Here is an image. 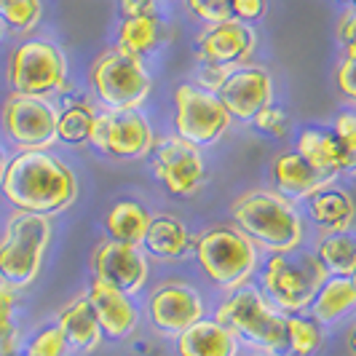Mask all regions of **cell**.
<instances>
[{"label":"cell","mask_w":356,"mask_h":356,"mask_svg":"<svg viewBox=\"0 0 356 356\" xmlns=\"http://www.w3.org/2000/svg\"><path fill=\"white\" fill-rule=\"evenodd\" d=\"M56 115H59L56 99L8 91L0 99V143L11 153L54 150Z\"/></svg>","instance_id":"cell-10"},{"label":"cell","mask_w":356,"mask_h":356,"mask_svg":"<svg viewBox=\"0 0 356 356\" xmlns=\"http://www.w3.org/2000/svg\"><path fill=\"white\" fill-rule=\"evenodd\" d=\"M212 314L207 295L185 279H161L145 289L143 316L163 340H175L196 321Z\"/></svg>","instance_id":"cell-11"},{"label":"cell","mask_w":356,"mask_h":356,"mask_svg":"<svg viewBox=\"0 0 356 356\" xmlns=\"http://www.w3.org/2000/svg\"><path fill=\"white\" fill-rule=\"evenodd\" d=\"M46 3L43 0H0V22L6 24L8 35H33L43 24Z\"/></svg>","instance_id":"cell-30"},{"label":"cell","mask_w":356,"mask_h":356,"mask_svg":"<svg viewBox=\"0 0 356 356\" xmlns=\"http://www.w3.org/2000/svg\"><path fill=\"white\" fill-rule=\"evenodd\" d=\"M86 81L99 110H145L156 86L147 62L115 46L91 59Z\"/></svg>","instance_id":"cell-8"},{"label":"cell","mask_w":356,"mask_h":356,"mask_svg":"<svg viewBox=\"0 0 356 356\" xmlns=\"http://www.w3.org/2000/svg\"><path fill=\"white\" fill-rule=\"evenodd\" d=\"M351 284H354V289H356V270L351 273Z\"/></svg>","instance_id":"cell-44"},{"label":"cell","mask_w":356,"mask_h":356,"mask_svg":"<svg viewBox=\"0 0 356 356\" xmlns=\"http://www.w3.org/2000/svg\"><path fill=\"white\" fill-rule=\"evenodd\" d=\"M332 131L338 134L340 145L346 150V161H348V169H346V177H356V110L351 107H343L338 115L332 118Z\"/></svg>","instance_id":"cell-33"},{"label":"cell","mask_w":356,"mask_h":356,"mask_svg":"<svg viewBox=\"0 0 356 356\" xmlns=\"http://www.w3.org/2000/svg\"><path fill=\"white\" fill-rule=\"evenodd\" d=\"M257 30L254 24L244 22H220L212 27H201L193 43L198 65H209V67H225L236 70L241 65H250L254 51H257Z\"/></svg>","instance_id":"cell-15"},{"label":"cell","mask_w":356,"mask_h":356,"mask_svg":"<svg viewBox=\"0 0 356 356\" xmlns=\"http://www.w3.org/2000/svg\"><path fill=\"white\" fill-rule=\"evenodd\" d=\"M19 308H22V292L0 284V343L19 338Z\"/></svg>","instance_id":"cell-35"},{"label":"cell","mask_w":356,"mask_h":356,"mask_svg":"<svg viewBox=\"0 0 356 356\" xmlns=\"http://www.w3.org/2000/svg\"><path fill=\"white\" fill-rule=\"evenodd\" d=\"M241 351L238 338L212 314L175 338V356H241Z\"/></svg>","instance_id":"cell-25"},{"label":"cell","mask_w":356,"mask_h":356,"mask_svg":"<svg viewBox=\"0 0 356 356\" xmlns=\"http://www.w3.org/2000/svg\"><path fill=\"white\" fill-rule=\"evenodd\" d=\"M83 292H86L91 308H94V316L102 327L105 343H126L140 332L143 308L137 303V298H131V295H126V292L105 284L94 276L89 279Z\"/></svg>","instance_id":"cell-17"},{"label":"cell","mask_w":356,"mask_h":356,"mask_svg":"<svg viewBox=\"0 0 356 356\" xmlns=\"http://www.w3.org/2000/svg\"><path fill=\"white\" fill-rule=\"evenodd\" d=\"M212 316L222 321L252 354H284L286 316L260 292L257 284H247L228 295H220L217 305L212 308Z\"/></svg>","instance_id":"cell-6"},{"label":"cell","mask_w":356,"mask_h":356,"mask_svg":"<svg viewBox=\"0 0 356 356\" xmlns=\"http://www.w3.org/2000/svg\"><path fill=\"white\" fill-rule=\"evenodd\" d=\"M335 40L343 51H356V11L346 8L335 24Z\"/></svg>","instance_id":"cell-38"},{"label":"cell","mask_w":356,"mask_h":356,"mask_svg":"<svg viewBox=\"0 0 356 356\" xmlns=\"http://www.w3.org/2000/svg\"><path fill=\"white\" fill-rule=\"evenodd\" d=\"M292 147L324 177H346L348 161H346V150L340 145L338 134L332 131V126H300Z\"/></svg>","instance_id":"cell-23"},{"label":"cell","mask_w":356,"mask_h":356,"mask_svg":"<svg viewBox=\"0 0 356 356\" xmlns=\"http://www.w3.org/2000/svg\"><path fill=\"white\" fill-rule=\"evenodd\" d=\"M137 356H150V354H137Z\"/></svg>","instance_id":"cell-48"},{"label":"cell","mask_w":356,"mask_h":356,"mask_svg":"<svg viewBox=\"0 0 356 356\" xmlns=\"http://www.w3.org/2000/svg\"><path fill=\"white\" fill-rule=\"evenodd\" d=\"M166 43V14L163 6L145 11V14H131V17H118L115 24V49L140 56V59H150Z\"/></svg>","instance_id":"cell-24"},{"label":"cell","mask_w":356,"mask_h":356,"mask_svg":"<svg viewBox=\"0 0 356 356\" xmlns=\"http://www.w3.org/2000/svg\"><path fill=\"white\" fill-rule=\"evenodd\" d=\"M89 270L94 279L121 289L131 298H140L150 284L153 263L145 254L143 244H124L102 238L89 257Z\"/></svg>","instance_id":"cell-14"},{"label":"cell","mask_w":356,"mask_h":356,"mask_svg":"<svg viewBox=\"0 0 356 356\" xmlns=\"http://www.w3.org/2000/svg\"><path fill=\"white\" fill-rule=\"evenodd\" d=\"M268 14V0H231V17L244 24H257Z\"/></svg>","instance_id":"cell-37"},{"label":"cell","mask_w":356,"mask_h":356,"mask_svg":"<svg viewBox=\"0 0 356 356\" xmlns=\"http://www.w3.org/2000/svg\"><path fill=\"white\" fill-rule=\"evenodd\" d=\"M156 143L159 131L145 110H99L89 147L110 161H145Z\"/></svg>","instance_id":"cell-13"},{"label":"cell","mask_w":356,"mask_h":356,"mask_svg":"<svg viewBox=\"0 0 356 356\" xmlns=\"http://www.w3.org/2000/svg\"><path fill=\"white\" fill-rule=\"evenodd\" d=\"M252 131H257L266 140H286L292 134V118L282 105H268L263 107L254 118L250 121Z\"/></svg>","instance_id":"cell-32"},{"label":"cell","mask_w":356,"mask_h":356,"mask_svg":"<svg viewBox=\"0 0 356 356\" xmlns=\"http://www.w3.org/2000/svg\"><path fill=\"white\" fill-rule=\"evenodd\" d=\"M348 8H354V11H356V0H354V3H351V6H348Z\"/></svg>","instance_id":"cell-47"},{"label":"cell","mask_w":356,"mask_h":356,"mask_svg":"<svg viewBox=\"0 0 356 356\" xmlns=\"http://www.w3.org/2000/svg\"><path fill=\"white\" fill-rule=\"evenodd\" d=\"M8 30H6V24H3V22H0V46H6V43H8Z\"/></svg>","instance_id":"cell-42"},{"label":"cell","mask_w":356,"mask_h":356,"mask_svg":"<svg viewBox=\"0 0 356 356\" xmlns=\"http://www.w3.org/2000/svg\"><path fill=\"white\" fill-rule=\"evenodd\" d=\"M193 263L198 273L220 295H228L233 289L254 284V276L263 263V252L252 244L247 233H241L231 220H225V222H209L196 231Z\"/></svg>","instance_id":"cell-3"},{"label":"cell","mask_w":356,"mask_h":356,"mask_svg":"<svg viewBox=\"0 0 356 356\" xmlns=\"http://www.w3.org/2000/svg\"><path fill=\"white\" fill-rule=\"evenodd\" d=\"M54 324L62 330V335L67 340L70 356H89L94 351H99L105 343L102 327L94 316V308H91L86 292L72 295L70 300L56 311Z\"/></svg>","instance_id":"cell-21"},{"label":"cell","mask_w":356,"mask_h":356,"mask_svg":"<svg viewBox=\"0 0 356 356\" xmlns=\"http://www.w3.org/2000/svg\"><path fill=\"white\" fill-rule=\"evenodd\" d=\"M217 97L225 105L233 124L250 126V121L263 107L276 102L273 72L263 67V65H257V62L241 65L222 81V86L217 89Z\"/></svg>","instance_id":"cell-16"},{"label":"cell","mask_w":356,"mask_h":356,"mask_svg":"<svg viewBox=\"0 0 356 356\" xmlns=\"http://www.w3.org/2000/svg\"><path fill=\"white\" fill-rule=\"evenodd\" d=\"M286 356H319L324 348V327L311 314H289L284 319Z\"/></svg>","instance_id":"cell-29"},{"label":"cell","mask_w":356,"mask_h":356,"mask_svg":"<svg viewBox=\"0 0 356 356\" xmlns=\"http://www.w3.org/2000/svg\"><path fill=\"white\" fill-rule=\"evenodd\" d=\"M182 8L201 27H212V24L233 19L231 0H182Z\"/></svg>","instance_id":"cell-34"},{"label":"cell","mask_w":356,"mask_h":356,"mask_svg":"<svg viewBox=\"0 0 356 356\" xmlns=\"http://www.w3.org/2000/svg\"><path fill=\"white\" fill-rule=\"evenodd\" d=\"M228 220L250 236L252 244L263 252V257L303 250L311 233L303 207L282 196L270 185L238 193L228 207Z\"/></svg>","instance_id":"cell-2"},{"label":"cell","mask_w":356,"mask_h":356,"mask_svg":"<svg viewBox=\"0 0 356 356\" xmlns=\"http://www.w3.org/2000/svg\"><path fill=\"white\" fill-rule=\"evenodd\" d=\"M22 338H24V335H19V338H11V340H6V343H0V356H17L19 346H22Z\"/></svg>","instance_id":"cell-39"},{"label":"cell","mask_w":356,"mask_h":356,"mask_svg":"<svg viewBox=\"0 0 356 356\" xmlns=\"http://www.w3.org/2000/svg\"><path fill=\"white\" fill-rule=\"evenodd\" d=\"M17 356H70V348H67V340L62 335V330L51 319L22 338Z\"/></svg>","instance_id":"cell-31"},{"label":"cell","mask_w":356,"mask_h":356,"mask_svg":"<svg viewBox=\"0 0 356 356\" xmlns=\"http://www.w3.org/2000/svg\"><path fill=\"white\" fill-rule=\"evenodd\" d=\"M150 172L161 191L179 201L201 196L212 179L204 150L179 140L177 134H159L150 153Z\"/></svg>","instance_id":"cell-12"},{"label":"cell","mask_w":356,"mask_h":356,"mask_svg":"<svg viewBox=\"0 0 356 356\" xmlns=\"http://www.w3.org/2000/svg\"><path fill=\"white\" fill-rule=\"evenodd\" d=\"M332 81L343 105L356 110V51H343L332 72Z\"/></svg>","instance_id":"cell-36"},{"label":"cell","mask_w":356,"mask_h":356,"mask_svg":"<svg viewBox=\"0 0 356 356\" xmlns=\"http://www.w3.org/2000/svg\"><path fill=\"white\" fill-rule=\"evenodd\" d=\"M338 3H343V6H346V8H348V6H351V3H354V0H338Z\"/></svg>","instance_id":"cell-43"},{"label":"cell","mask_w":356,"mask_h":356,"mask_svg":"<svg viewBox=\"0 0 356 356\" xmlns=\"http://www.w3.org/2000/svg\"><path fill=\"white\" fill-rule=\"evenodd\" d=\"M81 198V179L67 159L56 150L11 153L0 185V204L17 212L59 217Z\"/></svg>","instance_id":"cell-1"},{"label":"cell","mask_w":356,"mask_h":356,"mask_svg":"<svg viewBox=\"0 0 356 356\" xmlns=\"http://www.w3.org/2000/svg\"><path fill=\"white\" fill-rule=\"evenodd\" d=\"M346 351H348V356H356V319L346 330Z\"/></svg>","instance_id":"cell-40"},{"label":"cell","mask_w":356,"mask_h":356,"mask_svg":"<svg viewBox=\"0 0 356 356\" xmlns=\"http://www.w3.org/2000/svg\"><path fill=\"white\" fill-rule=\"evenodd\" d=\"M308 314L319 321L321 327H335L340 321L356 316V289L346 276H330L316 292Z\"/></svg>","instance_id":"cell-27"},{"label":"cell","mask_w":356,"mask_h":356,"mask_svg":"<svg viewBox=\"0 0 356 356\" xmlns=\"http://www.w3.org/2000/svg\"><path fill=\"white\" fill-rule=\"evenodd\" d=\"M59 115H56V145L70 147V150H83L91 145L94 124L99 115V105L86 91H75L59 97Z\"/></svg>","instance_id":"cell-22"},{"label":"cell","mask_w":356,"mask_h":356,"mask_svg":"<svg viewBox=\"0 0 356 356\" xmlns=\"http://www.w3.org/2000/svg\"><path fill=\"white\" fill-rule=\"evenodd\" d=\"M153 209L143 198L121 196L115 198L102 214V233L105 238L124 241V244H143L147 228L153 222Z\"/></svg>","instance_id":"cell-26"},{"label":"cell","mask_w":356,"mask_h":356,"mask_svg":"<svg viewBox=\"0 0 356 356\" xmlns=\"http://www.w3.org/2000/svg\"><path fill=\"white\" fill-rule=\"evenodd\" d=\"M233 126L225 105L214 91L201 89L196 81H179L172 89V134L209 150L220 145Z\"/></svg>","instance_id":"cell-9"},{"label":"cell","mask_w":356,"mask_h":356,"mask_svg":"<svg viewBox=\"0 0 356 356\" xmlns=\"http://www.w3.org/2000/svg\"><path fill=\"white\" fill-rule=\"evenodd\" d=\"M300 207H303V214L308 220V228H316L319 233L354 231L356 198L348 188L340 185V179L316 191L311 198H305Z\"/></svg>","instance_id":"cell-20"},{"label":"cell","mask_w":356,"mask_h":356,"mask_svg":"<svg viewBox=\"0 0 356 356\" xmlns=\"http://www.w3.org/2000/svg\"><path fill=\"white\" fill-rule=\"evenodd\" d=\"M159 3H163V0H159Z\"/></svg>","instance_id":"cell-49"},{"label":"cell","mask_w":356,"mask_h":356,"mask_svg":"<svg viewBox=\"0 0 356 356\" xmlns=\"http://www.w3.org/2000/svg\"><path fill=\"white\" fill-rule=\"evenodd\" d=\"M8 161H11V150L0 143V185H3V177H6V169H8Z\"/></svg>","instance_id":"cell-41"},{"label":"cell","mask_w":356,"mask_h":356,"mask_svg":"<svg viewBox=\"0 0 356 356\" xmlns=\"http://www.w3.org/2000/svg\"><path fill=\"white\" fill-rule=\"evenodd\" d=\"M6 86L14 94L59 99L72 91L70 59L62 43L51 35L33 33L8 46L3 62Z\"/></svg>","instance_id":"cell-4"},{"label":"cell","mask_w":356,"mask_h":356,"mask_svg":"<svg viewBox=\"0 0 356 356\" xmlns=\"http://www.w3.org/2000/svg\"><path fill=\"white\" fill-rule=\"evenodd\" d=\"M314 254L330 276L351 279V273L356 270V233H319Z\"/></svg>","instance_id":"cell-28"},{"label":"cell","mask_w":356,"mask_h":356,"mask_svg":"<svg viewBox=\"0 0 356 356\" xmlns=\"http://www.w3.org/2000/svg\"><path fill=\"white\" fill-rule=\"evenodd\" d=\"M54 241V220L8 209L0 225V284L24 292L43 273Z\"/></svg>","instance_id":"cell-5"},{"label":"cell","mask_w":356,"mask_h":356,"mask_svg":"<svg viewBox=\"0 0 356 356\" xmlns=\"http://www.w3.org/2000/svg\"><path fill=\"white\" fill-rule=\"evenodd\" d=\"M250 356H266V354H250ZM273 356H286V354H273Z\"/></svg>","instance_id":"cell-46"},{"label":"cell","mask_w":356,"mask_h":356,"mask_svg":"<svg viewBox=\"0 0 356 356\" xmlns=\"http://www.w3.org/2000/svg\"><path fill=\"white\" fill-rule=\"evenodd\" d=\"M3 217H6V214H3V204H0V225H3Z\"/></svg>","instance_id":"cell-45"},{"label":"cell","mask_w":356,"mask_h":356,"mask_svg":"<svg viewBox=\"0 0 356 356\" xmlns=\"http://www.w3.org/2000/svg\"><path fill=\"white\" fill-rule=\"evenodd\" d=\"M193 244H196V231L182 217L172 212H156L143 241V250L150 257V263L182 266L193 260Z\"/></svg>","instance_id":"cell-18"},{"label":"cell","mask_w":356,"mask_h":356,"mask_svg":"<svg viewBox=\"0 0 356 356\" xmlns=\"http://www.w3.org/2000/svg\"><path fill=\"white\" fill-rule=\"evenodd\" d=\"M268 179H270L273 191H279L282 196L292 198L298 204H303L305 198H311L316 191L335 182L332 177L319 175L295 147H284L268 161Z\"/></svg>","instance_id":"cell-19"},{"label":"cell","mask_w":356,"mask_h":356,"mask_svg":"<svg viewBox=\"0 0 356 356\" xmlns=\"http://www.w3.org/2000/svg\"><path fill=\"white\" fill-rule=\"evenodd\" d=\"M327 279L330 273L321 268L314 250L303 247L295 252L266 254L254 276V284L284 316H289V314H308L316 292Z\"/></svg>","instance_id":"cell-7"}]
</instances>
